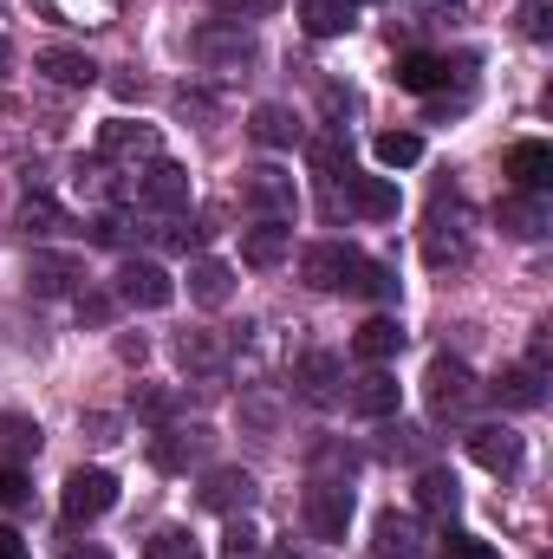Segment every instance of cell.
<instances>
[{"mask_svg":"<svg viewBox=\"0 0 553 559\" xmlns=\"http://www.w3.org/2000/svg\"><path fill=\"white\" fill-rule=\"evenodd\" d=\"M299 274H306V286H319V293H372V299H398V274H391V267H378L372 254L339 248V241H313V248L299 254Z\"/></svg>","mask_w":553,"mask_h":559,"instance_id":"obj_1","label":"cell"},{"mask_svg":"<svg viewBox=\"0 0 553 559\" xmlns=\"http://www.w3.org/2000/svg\"><path fill=\"white\" fill-rule=\"evenodd\" d=\"M235 202H242V209H255L261 222H293V215H299V189H293V176H286V169H274V163L242 169Z\"/></svg>","mask_w":553,"mask_h":559,"instance_id":"obj_2","label":"cell"},{"mask_svg":"<svg viewBox=\"0 0 553 559\" xmlns=\"http://www.w3.org/2000/svg\"><path fill=\"white\" fill-rule=\"evenodd\" d=\"M59 508H66V521H72V527H79V521L111 514V508H118V475H111V468H72V475H66Z\"/></svg>","mask_w":553,"mask_h":559,"instance_id":"obj_3","label":"cell"},{"mask_svg":"<svg viewBox=\"0 0 553 559\" xmlns=\"http://www.w3.org/2000/svg\"><path fill=\"white\" fill-rule=\"evenodd\" d=\"M423 397H430L436 417H456V411L475 404V371H469L462 358H430V371H423Z\"/></svg>","mask_w":553,"mask_h":559,"instance_id":"obj_4","label":"cell"},{"mask_svg":"<svg viewBox=\"0 0 553 559\" xmlns=\"http://www.w3.org/2000/svg\"><path fill=\"white\" fill-rule=\"evenodd\" d=\"M306 527L319 540H345V527H352V488L345 481H313L306 488Z\"/></svg>","mask_w":553,"mask_h":559,"instance_id":"obj_5","label":"cell"},{"mask_svg":"<svg viewBox=\"0 0 553 559\" xmlns=\"http://www.w3.org/2000/svg\"><path fill=\"white\" fill-rule=\"evenodd\" d=\"M118 299L138 306V312H156V306L176 299V280L163 274L156 261H125V267H118Z\"/></svg>","mask_w":553,"mask_h":559,"instance_id":"obj_6","label":"cell"},{"mask_svg":"<svg viewBox=\"0 0 553 559\" xmlns=\"http://www.w3.org/2000/svg\"><path fill=\"white\" fill-rule=\"evenodd\" d=\"M189 52L202 66H248L255 59V33H242V26H196L189 33Z\"/></svg>","mask_w":553,"mask_h":559,"instance_id":"obj_7","label":"cell"},{"mask_svg":"<svg viewBox=\"0 0 553 559\" xmlns=\"http://www.w3.org/2000/svg\"><path fill=\"white\" fill-rule=\"evenodd\" d=\"M469 455H475L489 475H515V468H521V436H515L508 423H482V429H469Z\"/></svg>","mask_w":553,"mask_h":559,"instance_id":"obj_8","label":"cell"},{"mask_svg":"<svg viewBox=\"0 0 553 559\" xmlns=\"http://www.w3.org/2000/svg\"><path fill=\"white\" fill-rule=\"evenodd\" d=\"M339 182H345V202H352L365 222H391V215H398V182H391V176H358V169H345Z\"/></svg>","mask_w":553,"mask_h":559,"instance_id":"obj_9","label":"cell"},{"mask_svg":"<svg viewBox=\"0 0 553 559\" xmlns=\"http://www.w3.org/2000/svg\"><path fill=\"white\" fill-rule=\"evenodd\" d=\"M502 228L515 235V241H541L553 228V209H548V189L534 195V189H521V195H508L502 202Z\"/></svg>","mask_w":553,"mask_h":559,"instance_id":"obj_10","label":"cell"},{"mask_svg":"<svg viewBox=\"0 0 553 559\" xmlns=\"http://www.w3.org/2000/svg\"><path fill=\"white\" fill-rule=\"evenodd\" d=\"M143 202H150V209H189V169L169 163V156H150V169H143Z\"/></svg>","mask_w":553,"mask_h":559,"instance_id":"obj_11","label":"cell"},{"mask_svg":"<svg viewBox=\"0 0 553 559\" xmlns=\"http://www.w3.org/2000/svg\"><path fill=\"white\" fill-rule=\"evenodd\" d=\"M372 547H378V559H416L423 554V527H416V514L385 508L378 527H372Z\"/></svg>","mask_w":553,"mask_h":559,"instance_id":"obj_12","label":"cell"},{"mask_svg":"<svg viewBox=\"0 0 553 559\" xmlns=\"http://www.w3.org/2000/svg\"><path fill=\"white\" fill-rule=\"evenodd\" d=\"M26 286H33L39 299H52V293H79V286H85V261H72V254H33Z\"/></svg>","mask_w":553,"mask_h":559,"instance_id":"obj_13","label":"cell"},{"mask_svg":"<svg viewBox=\"0 0 553 559\" xmlns=\"http://www.w3.org/2000/svg\"><path fill=\"white\" fill-rule=\"evenodd\" d=\"M293 254V228L286 222H255V228H242V261L248 267H280Z\"/></svg>","mask_w":553,"mask_h":559,"instance_id":"obj_14","label":"cell"},{"mask_svg":"<svg viewBox=\"0 0 553 559\" xmlns=\"http://www.w3.org/2000/svg\"><path fill=\"white\" fill-rule=\"evenodd\" d=\"M398 397H404V391H398V378H391L385 365H372V371L352 384V411H358V417H398Z\"/></svg>","mask_w":553,"mask_h":559,"instance_id":"obj_15","label":"cell"},{"mask_svg":"<svg viewBox=\"0 0 553 559\" xmlns=\"http://www.w3.org/2000/svg\"><path fill=\"white\" fill-rule=\"evenodd\" d=\"M248 138L261 143V150H293L306 131H299V118H293L286 105H255V111H248Z\"/></svg>","mask_w":553,"mask_h":559,"instance_id":"obj_16","label":"cell"},{"mask_svg":"<svg viewBox=\"0 0 553 559\" xmlns=\"http://www.w3.org/2000/svg\"><path fill=\"white\" fill-rule=\"evenodd\" d=\"M39 72H46L52 85H98V59L79 52V46H46V52H39Z\"/></svg>","mask_w":553,"mask_h":559,"instance_id":"obj_17","label":"cell"},{"mask_svg":"<svg viewBox=\"0 0 553 559\" xmlns=\"http://www.w3.org/2000/svg\"><path fill=\"white\" fill-rule=\"evenodd\" d=\"M293 384H299L306 404H332V397H339V358H332V352H306L299 371H293Z\"/></svg>","mask_w":553,"mask_h":559,"instance_id":"obj_18","label":"cell"},{"mask_svg":"<svg viewBox=\"0 0 553 559\" xmlns=\"http://www.w3.org/2000/svg\"><path fill=\"white\" fill-rule=\"evenodd\" d=\"M255 501V475L248 468H215L209 481H202V508H215V514H235V508H248Z\"/></svg>","mask_w":553,"mask_h":559,"instance_id":"obj_19","label":"cell"},{"mask_svg":"<svg viewBox=\"0 0 553 559\" xmlns=\"http://www.w3.org/2000/svg\"><path fill=\"white\" fill-rule=\"evenodd\" d=\"M98 150H105V156H156V150H163V138H156V124L111 118V124L98 131Z\"/></svg>","mask_w":553,"mask_h":559,"instance_id":"obj_20","label":"cell"},{"mask_svg":"<svg viewBox=\"0 0 553 559\" xmlns=\"http://www.w3.org/2000/svg\"><path fill=\"white\" fill-rule=\"evenodd\" d=\"M352 352H358L365 365H385V358H398V352H404V325L378 312V319H365V325H358V338H352Z\"/></svg>","mask_w":553,"mask_h":559,"instance_id":"obj_21","label":"cell"},{"mask_svg":"<svg viewBox=\"0 0 553 559\" xmlns=\"http://www.w3.org/2000/svg\"><path fill=\"white\" fill-rule=\"evenodd\" d=\"M189 299L209 306V312L228 306V299H235V267H228V261H196V267H189Z\"/></svg>","mask_w":553,"mask_h":559,"instance_id":"obj_22","label":"cell"},{"mask_svg":"<svg viewBox=\"0 0 553 559\" xmlns=\"http://www.w3.org/2000/svg\"><path fill=\"white\" fill-rule=\"evenodd\" d=\"M416 508H423V514H436V521H449V514L462 508L456 475H449V468H423V475H416Z\"/></svg>","mask_w":553,"mask_h":559,"instance_id":"obj_23","label":"cell"},{"mask_svg":"<svg viewBox=\"0 0 553 559\" xmlns=\"http://www.w3.org/2000/svg\"><path fill=\"white\" fill-rule=\"evenodd\" d=\"M508 176H515V189H548V176H553V150L548 143H515L508 150Z\"/></svg>","mask_w":553,"mask_h":559,"instance_id":"obj_24","label":"cell"},{"mask_svg":"<svg viewBox=\"0 0 553 559\" xmlns=\"http://www.w3.org/2000/svg\"><path fill=\"white\" fill-rule=\"evenodd\" d=\"M495 397H502L508 411H541L548 391H541V371H534V365H508V371L495 378Z\"/></svg>","mask_w":553,"mask_h":559,"instance_id":"obj_25","label":"cell"},{"mask_svg":"<svg viewBox=\"0 0 553 559\" xmlns=\"http://www.w3.org/2000/svg\"><path fill=\"white\" fill-rule=\"evenodd\" d=\"M209 449V429H163L156 442H150V462L156 468H183V462H196Z\"/></svg>","mask_w":553,"mask_h":559,"instance_id":"obj_26","label":"cell"},{"mask_svg":"<svg viewBox=\"0 0 553 559\" xmlns=\"http://www.w3.org/2000/svg\"><path fill=\"white\" fill-rule=\"evenodd\" d=\"M299 26L313 39H339L352 26V0H299Z\"/></svg>","mask_w":553,"mask_h":559,"instance_id":"obj_27","label":"cell"},{"mask_svg":"<svg viewBox=\"0 0 553 559\" xmlns=\"http://www.w3.org/2000/svg\"><path fill=\"white\" fill-rule=\"evenodd\" d=\"M39 423L33 417H20V411H0V455L7 462H26V455H39Z\"/></svg>","mask_w":553,"mask_h":559,"instance_id":"obj_28","label":"cell"},{"mask_svg":"<svg viewBox=\"0 0 553 559\" xmlns=\"http://www.w3.org/2000/svg\"><path fill=\"white\" fill-rule=\"evenodd\" d=\"M176 358H183V371H222V338L215 332H176Z\"/></svg>","mask_w":553,"mask_h":559,"instance_id":"obj_29","label":"cell"},{"mask_svg":"<svg viewBox=\"0 0 553 559\" xmlns=\"http://www.w3.org/2000/svg\"><path fill=\"white\" fill-rule=\"evenodd\" d=\"M449 79V59H436V52H404L398 59V85L404 92H436Z\"/></svg>","mask_w":553,"mask_h":559,"instance_id":"obj_30","label":"cell"},{"mask_svg":"<svg viewBox=\"0 0 553 559\" xmlns=\"http://www.w3.org/2000/svg\"><path fill=\"white\" fill-rule=\"evenodd\" d=\"M20 228H26V235H66L72 222H66V209H59L52 195H26V202H20Z\"/></svg>","mask_w":553,"mask_h":559,"instance_id":"obj_31","label":"cell"},{"mask_svg":"<svg viewBox=\"0 0 553 559\" xmlns=\"http://www.w3.org/2000/svg\"><path fill=\"white\" fill-rule=\"evenodd\" d=\"M143 559H202V554H196V534L189 527H156L143 540Z\"/></svg>","mask_w":553,"mask_h":559,"instance_id":"obj_32","label":"cell"},{"mask_svg":"<svg viewBox=\"0 0 553 559\" xmlns=\"http://www.w3.org/2000/svg\"><path fill=\"white\" fill-rule=\"evenodd\" d=\"M372 150H378V163H385V169H411L416 156H423V138H416V131H385Z\"/></svg>","mask_w":553,"mask_h":559,"instance_id":"obj_33","label":"cell"},{"mask_svg":"<svg viewBox=\"0 0 553 559\" xmlns=\"http://www.w3.org/2000/svg\"><path fill=\"white\" fill-rule=\"evenodd\" d=\"M306 156H313V169H319L326 182H339V176L352 169V156H345V143H339V138H313V143H306Z\"/></svg>","mask_w":553,"mask_h":559,"instance_id":"obj_34","label":"cell"},{"mask_svg":"<svg viewBox=\"0 0 553 559\" xmlns=\"http://www.w3.org/2000/svg\"><path fill=\"white\" fill-rule=\"evenodd\" d=\"M423 254H430V267H456L462 261V235H443V222L423 235Z\"/></svg>","mask_w":553,"mask_h":559,"instance_id":"obj_35","label":"cell"},{"mask_svg":"<svg viewBox=\"0 0 553 559\" xmlns=\"http://www.w3.org/2000/svg\"><path fill=\"white\" fill-rule=\"evenodd\" d=\"M26 501H33V481H26L20 462H7V468H0V514H7V508H26Z\"/></svg>","mask_w":553,"mask_h":559,"instance_id":"obj_36","label":"cell"},{"mask_svg":"<svg viewBox=\"0 0 553 559\" xmlns=\"http://www.w3.org/2000/svg\"><path fill=\"white\" fill-rule=\"evenodd\" d=\"M261 554V534L248 527V521H228V534H222V559H255Z\"/></svg>","mask_w":553,"mask_h":559,"instance_id":"obj_37","label":"cell"},{"mask_svg":"<svg viewBox=\"0 0 553 559\" xmlns=\"http://www.w3.org/2000/svg\"><path fill=\"white\" fill-rule=\"evenodd\" d=\"M521 33H528V39H548L553 33V0H521Z\"/></svg>","mask_w":553,"mask_h":559,"instance_id":"obj_38","label":"cell"},{"mask_svg":"<svg viewBox=\"0 0 553 559\" xmlns=\"http://www.w3.org/2000/svg\"><path fill=\"white\" fill-rule=\"evenodd\" d=\"M443 554L449 559H495V547H482L475 534H443Z\"/></svg>","mask_w":553,"mask_h":559,"instance_id":"obj_39","label":"cell"},{"mask_svg":"<svg viewBox=\"0 0 553 559\" xmlns=\"http://www.w3.org/2000/svg\"><path fill=\"white\" fill-rule=\"evenodd\" d=\"M92 241H98V248H125V222H118V215H98V222H92Z\"/></svg>","mask_w":553,"mask_h":559,"instance_id":"obj_40","label":"cell"},{"mask_svg":"<svg viewBox=\"0 0 553 559\" xmlns=\"http://www.w3.org/2000/svg\"><path fill=\"white\" fill-rule=\"evenodd\" d=\"M0 559H26V534L20 527H0Z\"/></svg>","mask_w":553,"mask_h":559,"instance_id":"obj_41","label":"cell"},{"mask_svg":"<svg viewBox=\"0 0 553 559\" xmlns=\"http://www.w3.org/2000/svg\"><path fill=\"white\" fill-rule=\"evenodd\" d=\"M222 13H274L280 0H215Z\"/></svg>","mask_w":553,"mask_h":559,"instance_id":"obj_42","label":"cell"},{"mask_svg":"<svg viewBox=\"0 0 553 559\" xmlns=\"http://www.w3.org/2000/svg\"><path fill=\"white\" fill-rule=\"evenodd\" d=\"M138 411H143V417H169V397H163V391H143Z\"/></svg>","mask_w":553,"mask_h":559,"instance_id":"obj_43","label":"cell"},{"mask_svg":"<svg viewBox=\"0 0 553 559\" xmlns=\"http://www.w3.org/2000/svg\"><path fill=\"white\" fill-rule=\"evenodd\" d=\"M105 312H111L105 299H85V293H79V319H92V325H105Z\"/></svg>","mask_w":553,"mask_h":559,"instance_id":"obj_44","label":"cell"},{"mask_svg":"<svg viewBox=\"0 0 553 559\" xmlns=\"http://www.w3.org/2000/svg\"><path fill=\"white\" fill-rule=\"evenodd\" d=\"M118 358L125 365H143V338H118Z\"/></svg>","mask_w":553,"mask_h":559,"instance_id":"obj_45","label":"cell"},{"mask_svg":"<svg viewBox=\"0 0 553 559\" xmlns=\"http://www.w3.org/2000/svg\"><path fill=\"white\" fill-rule=\"evenodd\" d=\"M66 559H111L105 547H79V554H66Z\"/></svg>","mask_w":553,"mask_h":559,"instance_id":"obj_46","label":"cell"},{"mask_svg":"<svg viewBox=\"0 0 553 559\" xmlns=\"http://www.w3.org/2000/svg\"><path fill=\"white\" fill-rule=\"evenodd\" d=\"M7 66H13V46H7V39H0V72H7Z\"/></svg>","mask_w":553,"mask_h":559,"instance_id":"obj_47","label":"cell"}]
</instances>
